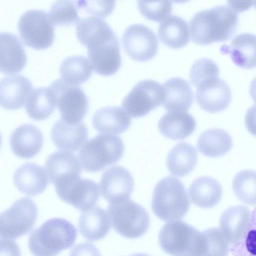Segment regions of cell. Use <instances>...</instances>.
Segmentation results:
<instances>
[{
  "label": "cell",
  "instance_id": "obj_1",
  "mask_svg": "<svg viewBox=\"0 0 256 256\" xmlns=\"http://www.w3.org/2000/svg\"><path fill=\"white\" fill-rule=\"evenodd\" d=\"M76 34L87 47L88 60L96 73L108 76L118 70L122 63L118 39L106 22L92 16L80 19Z\"/></svg>",
  "mask_w": 256,
  "mask_h": 256
},
{
  "label": "cell",
  "instance_id": "obj_2",
  "mask_svg": "<svg viewBox=\"0 0 256 256\" xmlns=\"http://www.w3.org/2000/svg\"><path fill=\"white\" fill-rule=\"evenodd\" d=\"M238 14L229 5L219 4L195 13L190 20L192 40L206 44L229 39L236 30Z\"/></svg>",
  "mask_w": 256,
  "mask_h": 256
},
{
  "label": "cell",
  "instance_id": "obj_3",
  "mask_svg": "<svg viewBox=\"0 0 256 256\" xmlns=\"http://www.w3.org/2000/svg\"><path fill=\"white\" fill-rule=\"evenodd\" d=\"M77 236L76 227L60 218H50L32 231L28 247L34 256H56L72 246Z\"/></svg>",
  "mask_w": 256,
  "mask_h": 256
},
{
  "label": "cell",
  "instance_id": "obj_4",
  "mask_svg": "<svg viewBox=\"0 0 256 256\" xmlns=\"http://www.w3.org/2000/svg\"><path fill=\"white\" fill-rule=\"evenodd\" d=\"M190 207L186 190L178 178L166 176L156 185L152 208L160 219L166 222L180 220L188 212Z\"/></svg>",
  "mask_w": 256,
  "mask_h": 256
},
{
  "label": "cell",
  "instance_id": "obj_5",
  "mask_svg": "<svg viewBox=\"0 0 256 256\" xmlns=\"http://www.w3.org/2000/svg\"><path fill=\"white\" fill-rule=\"evenodd\" d=\"M158 242L164 252L174 256H202L204 249L202 233L180 220L164 225L160 230Z\"/></svg>",
  "mask_w": 256,
  "mask_h": 256
},
{
  "label": "cell",
  "instance_id": "obj_6",
  "mask_svg": "<svg viewBox=\"0 0 256 256\" xmlns=\"http://www.w3.org/2000/svg\"><path fill=\"white\" fill-rule=\"evenodd\" d=\"M124 152V144L120 136L102 134L88 140L80 150L79 157L85 171L96 172L116 164Z\"/></svg>",
  "mask_w": 256,
  "mask_h": 256
},
{
  "label": "cell",
  "instance_id": "obj_7",
  "mask_svg": "<svg viewBox=\"0 0 256 256\" xmlns=\"http://www.w3.org/2000/svg\"><path fill=\"white\" fill-rule=\"evenodd\" d=\"M108 214L115 231L128 238L140 237L150 226L146 210L130 198L110 202Z\"/></svg>",
  "mask_w": 256,
  "mask_h": 256
},
{
  "label": "cell",
  "instance_id": "obj_8",
  "mask_svg": "<svg viewBox=\"0 0 256 256\" xmlns=\"http://www.w3.org/2000/svg\"><path fill=\"white\" fill-rule=\"evenodd\" d=\"M38 207L30 198L23 197L0 213V237L15 239L29 233L38 216Z\"/></svg>",
  "mask_w": 256,
  "mask_h": 256
},
{
  "label": "cell",
  "instance_id": "obj_9",
  "mask_svg": "<svg viewBox=\"0 0 256 256\" xmlns=\"http://www.w3.org/2000/svg\"><path fill=\"white\" fill-rule=\"evenodd\" d=\"M18 26L23 42L32 48L46 49L54 42V24L44 10H30L24 12L20 18Z\"/></svg>",
  "mask_w": 256,
  "mask_h": 256
},
{
  "label": "cell",
  "instance_id": "obj_10",
  "mask_svg": "<svg viewBox=\"0 0 256 256\" xmlns=\"http://www.w3.org/2000/svg\"><path fill=\"white\" fill-rule=\"evenodd\" d=\"M48 87L55 96L62 120L72 124L80 122L88 110V98L80 86L57 79Z\"/></svg>",
  "mask_w": 256,
  "mask_h": 256
},
{
  "label": "cell",
  "instance_id": "obj_11",
  "mask_svg": "<svg viewBox=\"0 0 256 256\" xmlns=\"http://www.w3.org/2000/svg\"><path fill=\"white\" fill-rule=\"evenodd\" d=\"M59 198L76 209L87 210L96 206L100 198L98 184L92 180L70 176L54 184Z\"/></svg>",
  "mask_w": 256,
  "mask_h": 256
},
{
  "label": "cell",
  "instance_id": "obj_12",
  "mask_svg": "<svg viewBox=\"0 0 256 256\" xmlns=\"http://www.w3.org/2000/svg\"><path fill=\"white\" fill-rule=\"evenodd\" d=\"M164 90L158 82L146 79L138 82L124 98L122 106L130 116H143L162 104Z\"/></svg>",
  "mask_w": 256,
  "mask_h": 256
},
{
  "label": "cell",
  "instance_id": "obj_13",
  "mask_svg": "<svg viewBox=\"0 0 256 256\" xmlns=\"http://www.w3.org/2000/svg\"><path fill=\"white\" fill-rule=\"evenodd\" d=\"M125 52L132 59L148 60L156 54L158 42L154 32L142 24L129 26L124 32L122 40Z\"/></svg>",
  "mask_w": 256,
  "mask_h": 256
},
{
  "label": "cell",
  "instance_id": "obj_14",
  "mask_svg": "<svg viewBox=\"0 0 256 256\" xmlns=\"http://www.w3.org/2000/svg\"><path fill=\"white\" fill-rule=\"evenodd\" d=\"M254 220V216L247 207L231 206L222 213L220 230L228 244H236L255 228Z\"/></svg>",
  "mask_w": 256,
  "mask_h": 256
},
{
  "label": "cell",
  "instance_id": "obj_15",
  "mask_svg": "<svg viewBox=\"0 0 256 256\" xmlns=\"http://www.w3.org/2000/svg\"><path fill=\"white\" fill-rule=\"evenodd\" d=\"M232 98L228 84L219 76L208 80L198 86L196 99L199 106L210 112H218L226 109Z\"/></svg>",
  "mask_w": 256,
  "mask_h": 256
},
{
  "label": "cell",
  "instance_id": "obj_16",
  "mask_svg": "<svg viewBox=\"0 0 256 256\" xmlns=\"http://www.w3.org/2000/svg\"><path fill=\"white\" fill-rule=\"evenodd\" d=\"M134 185L130 172L120 166H112L106 170L100 181L102 196L109 202L130 198Z\"/></svg>",
  "mask_w": 256,
  "mask_h": 256
},
{
  "label": "cell",
  "instance_id": "obj_17",
  "mask_svg": "<svg viewBox=\"0 0 256 256\" xmlns=\"http://www.w3.org/2000/svg\"><path fill=\"white\" fill-rule=\"evenodd\" d=\"M44 137L40 130L29 124H22L12 133L10 144L16 156L25 159L34 158L41 150Z\"/></svg>",
  "mask_w": 256,
  "mask_h": 256
},
{
  "label": "cell",
  "instance_id": "obj_18",
  "mask_svg": "<svg viewBox=\"0 0 256 256\" xmlns=\"http://www.w3.org/2000/svg\"><path fill=\"white\" fill-rule=\"evenodd\" d=\"M32 88L31 82L22 75L2 78L0 80V106L8 110L22 108Z\"/></svg>",
  "mask_w": 256,
  "mask_h": 256
},
{
  "label": "cell",
  "instance_id": "obj_19",
  "mask_svg": "<svg viewBox=\"0 0 256 256\" xmlns=\"http://www.w3.org/2000/svg\"><path fill=\"white\" fill-rule=\"evenodd\" d=\"M26 62V54L18 38L10 32H0V72L6 74L18 73Z\"/></svg>",
  "mask_w": 256,
  "mask_h": 256
},
{
  "label": "cell",
  "instance_id": "obj_20",
  "mask_svg": "<svg viewBox=\"0 0 256 256\" xmlns=\"http://www.w3.org/2000/svg\"><path fill=\"white\" fill-rule=\"evenodd\" d=\"M164 98L162 104L169 112H186L194 100V94L190 83L178 76L172 77L162 84Z\"/></svg>",
  "mask_w": 256,
  "mask_h": 256
},
{
  "label": "cell",
  "instance_id": "obj_21",
  "mask_svg": "<svg viewBox=\"0 0 256 256\" xmlns=\"http://www.w3.org/2000/svg\"><path fill=\"white\" fill-rule=\"evenodd\" d=\"M50 136L58 148L76 152L88 139V129L84 122L72 124L60 119L53 125Z\"/></svg>",
  "mask_w": 256,
  "mask_h": 256
},
{
  "label": "cell",
  "instance_id": "obj_22",
  "mask_svg": "<svg viewBox=\"0 0 256 256\" xmlns=\"http://www.w3.org/2000/svg\"><path fill=\"white\" fill-rule=\"evenodd\" d=\"M13 180L17 189L30 196L42 194L48 184L44 168L32 162H26L19 166L14 174Z\"/></svg>",
  "mask_w": 256,
  "mask_h": 256
},
{
  "label": "cell",
  "instance_id": "obj_23",
  "mask_svg": "<svg viewBox=\"0 0 256 256\" xmlns=\"http://www.w3.org/2000/svg\"><path fill=\"white\" fill-rule=\"evenodd\" d=\"M92 124L98 132L120 134L130 128L131 118L120 107L106 106L95 112Z\"/></svg>",
  "mask_w": 256,
  "mask_h": 256
},
{
  "label": "cell",
  "instance_id": "obj_24",
  "mask_svg": "<svg viewBox=\"0 0 256 256\" xmlns=\"http://www.w3.org/2000/svg\"><path fill=\"white\" fill-rule=\"evenodd\" d=\"M196 123L194 116L186 112H170L162 116L158 123L160 132L172 140H181L191 135Z\"/></svg>",
  "mask_w": 256,
  "mask_h": 256
},
{
  "label": "cell",
  "instance_id": "obj_25",
  "mask_svg": "<svg viewBox=\"0 0 256 256\" xmlns=\"http://www.w3.org/2000/svg\"><path fill=\"white\" fill-rule=\"evenodd\" d=\"M220 50L229 54L237 66L252 68L256 66V36L250 32H242L236 36L230 45H222Z\"/></svg>",
  "mask_w": 256,
  "mask_h": 256
},
{
  "label": "cell",
  "instance_id": "obj_26",
  "mask_svg": "<svg viewBox=\"0 0 256 256\" xmlns=\"http://www.w3.org/2000/svg\"><path fill=\"white\" fill-rule=\"evenodd\" d=\"M110 224L106 211L99 206H94L80 214L78 226L84 238L93 242L106 236L110 230Z\"/></svg>",
  "mask_w": 256,
  "mask_h": 256
},
{
  "label": "cell",
  "instance_id": "obj_27",
  "mask_svg": "<svg viewBox=\"0 0 256 256\" xmlns=\"http://www.w3.org/2000/svg\"><path fill=\"white\" fill-rule=\"evenodd\" d=\"M45 170L48 180L52 184L68 176H80L82 172L78 158L64 150L56 151L48 156L45 163Z\"/></svg>",
  "mask_w": 256,
  "mask_h": 256
},
{
  "label": "cell",
  "instance_id": "obj_28",
  "mask_svg": "<svg viewBox=\"0 0 256 256\" xmlns=\"http://www.w3.org/2000/svg\"><path fill=\"white\" fill-rule=\"evenodd\" d=\"M188 194L194 204L208 208L214 207L219 202L222 195V189L215 179L202 176L192 182L188 188Z\"/></svg>",
  "mask_w": 256,
  "mask_h": 256
},
{
  "label": "cell",
  "instance_id": "obj_29",
  "mask_svg": "<svg viewBox=\"0 0 256 256\" xmlns=\"http://www.w3.org/2000/svg\"><path fill=\"white\" fill-rule=\"evenodd\" d=\"M158 34L163 43L172 48L182 47L190 40L188 22L182 17L176 14L168 16L161 21Z\"/></svg>",
  "mask_w": 256,
  "mask_h": 256
},
{
  "label": "cell",
  "instance_id": "obj_30",
  "mask_svg": "<svg viewBox=\"0 0 256 256\" xmlns=\"http://www.w3.org/2000/svg\"><path fill=\"white\" fill-rule=\"evenodd\" d=\"M198 158L197 151L193 146L187 142H180L168 154L166 166L172 174L186 176L194 168Z\"/></svg>",
  "mask_w": 256,
  "mask_h": 256
},
{
  "label": "cell",
  "instance_id": "obj_31",
  "mask_svg": "<svg viewBox=\"0 0 256 256\" xmlns=\"http://www.w3.org/2000/svg\"><path fill=\"white\" fill-rule=\"evenodd\" d=\"M232 146L230 134L224 130L210 128L198 136L197 147L200 152L210 158L222 156L230 150Z\"/></svg>",
  "mask_w": 256,
  "mask_h": 256
},
{
  "label": "cell",
  "instance_id": "obj_32",
  "mask_svg": "<svg viewBox=\"0 0 256 256\" xmlns=\"http://www.w3.org/2000/svg\"><path fill=\"white\" fill-rule=\"evenodd\" d=\"M56 102L55 96L49 87H40L34 90L28 96L26 110L30 118L44 120L54 112Z\"/></svg>",
  "mask_w": 256,
  "mask_h": 256
},
{
  "label": "cell",
  "instance_id": "obj_33",
  "mask_svg": "<svg viewBox=\"0 0 256 256\" xmlns=\"http://www.w3.org/2000/svg\"><path fill=\"white\" fill-rule=\"evenodd\" d=\"M92 70L88 58L82 56H72L62 60L60 72L62 80L68 84L78 85L90 77Z\"/></svg>",
  "mask_w": 256,
  "mask_h": 256
},
{
  "label": "cell",
  "instance_id": "obj_34",
  "mask_svg": "<svg viewBox=\"0 0 256 256\" xmlns=\"http://www.w3.org/2000/svg\"><path fill=\"white\" fill-rule=\"evenodd\" d=\"M232 189L240 201L249 205L256 204V172L252 170L238 172L232 181Z\"/></svg>",
  "mask_w": 256,
  "mask_h": 256
},
{
  "label": "cell",
  "instance_id": "obj_35",
  "mask_svg": "<svg viewBox=\"0 0 256 256\" xmlns=\"http://www.w3.org/2000/svg\"><path fill=\"white\" fill-rule=\"evenodd\" d=\"M78 9L76 2L58 0L52 4L48 14L54 26L73 24L80 20Z\"/></svg>",
  "mask_w": 256,
  "mask_h": 256
},
{
  "label": "cell",
  "instance_id": "obj_36",
  "mask_svg": "<svg viewBox=\"0 0 256 256\" xmlns=\"http://www.w3.org/2000/svg\"><path fill=\"white\" fill-rule=\"evenodd\" d=\"M202 233L204 249L202 256H228V244L219 228H208Z\"/></svg>",
  "mask_w": 256,
  "mask_h": 256
},
{
  "label": "cell",
  "instance_id": "obj_37",
  "mask_svg": "<svg viewBox=\"0 0 256 256\" xmlns=\"http://www.w3.org/2000/svg\"><path fill=\"white\" fill-rule=\"evenodd\" d=\"M219 67L212 60L202 58L196 60L192 64L189 72L191 82L198 86L204 82L219 76Z\"/></svg>",
  "mask_w": 256,
  "mask_h": 256
},
{
  "label": "cell",
  "instance_id": "obj_38",
  "mask_svg": "<svg viewBox=\"0 0 256 256\" xmlns=\"http://www.w3.org/2000/svg\"><path fill=\"white\" fill-rule=\"evenodd\" d=\"M138 7L140 13L148 19L160 22L169 15L172 10V3L170 0H138Z\"/></svg>",
  "mask_w": 256,
  "mask_h": 256
},
{
  "label": "cell",
  "instance_id": "obj_39",
  "mask_svg": "<svg viewBox=\"0 0 256 256\" xmlns=\"http://www.w3.org/2000/svg\"><path fill=\"white\" fill-rule=\"evenodd\" d=\"M79 8H82L90 14L100 18H104L113 10L115 1H77Z\"/></svg>",
  "mask_w": 256,
  "mask_h": 256
},
{
  "label": "cell",
  "instance_id": "obj_40",
  "mask_svg": "<svg viewBox=\"0 0 256 256\" xmlns=\"http://www.w3.org/2000/svg\"><path fill=\"white\" fill-rule=\"evenodd\" d=\"M70 256H101L93 244L85 242L76 244L71 250Z\"/></svg>",
  "mask_w": 256,
  "mask_h": 256
},
{
  "label": "cell",
  "instance_id": "obj_41",
  "mask_svg": "<svg viewBox=\"0 0 256 256\" xmlns=\"http://www.w3.org/2000/svg\"><path fill=\"white\" fill-rule=\"evenodd\" d=\"M0 256H21L17 243L13 240L0 238Z\"/></svg>",
  "mask_w": 256,
  "mask_h": 256
},
{
  "label": "cell",
  "instance_id": "obj_42",
  "mask_svg": "<svg viewBox=\"0 0 256 256\" xmlns=\"http://www.w3.org/2000/svg\"><path fill=\"white\" fill-rule=\"evenodd\" d=\"M228 5L236 11H242L248 8L254 2L252 1H228Z\"/></svg>",
  "mask_w": 256,
  "mask_h": 256
},
{
  "label": "cell",
  "instance_id": "obj_43",
  "mask_svg": "<svg viewBox=\"0 0 256 256\" xmlns=\"http://www.w3.org/2000/svg\"><path fill=\"white\" fill-rule=\"evenodd\" d=\"M129 256H150L147 254H142V253H137L134 254L132 255Z\"/></svg>",
  "mask_w": 256,
  "mask_h": 256
},
{
  "label": "cell",
  "instance_id": "obj_44",
  "mask_svg": "<svg viewBox=\"0 0 256 256\" xmlns=\"http://www.w3.org/2000/svg\"><path fill=\"white\" fill-rule=\"evenodd\" d=\"M2 136H1V134L0 133V146H1V145H2Z\"/></svg>",
  "mask_w": 256,
  "mask_h": 256
},
{
  "label": "cell",
  "instance_id": "obj_45",
  "mask_svg": "<svg viewBox=\"0 0 256 256\" xmlns=\"http://www.w3.org/2000/svg\"><path fill=\"white\" fill-rule=\"evenodd\" d=\"M191 256V255H183V256Z\"/></svg>",
  "mask_w": 256,
  "mask_h": 256
}]
</instances>
